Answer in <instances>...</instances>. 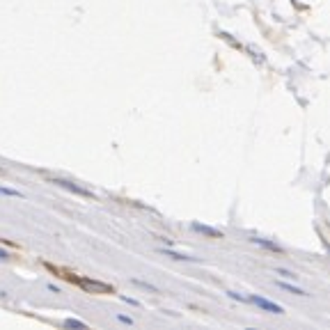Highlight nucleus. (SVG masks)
Instances as JSON below:
<instances>
[{"instance_id":"obj_1","label":"nucleus","mask_w":330,"mask_h":330,"mask_svg":"<svg viewBox=\"0 0 330 330\" xmlns=\"http://www.w3.org/2000/svg\"><path fill=\"white\" fill-rule=\"evenodd\" d=\"M73 284L83 287L87 294H115V289L106 282H99V280H87V278H76Z\"/></svg>"},{"instance_id":"obj_2","label":"nucleus","mask_w":330,"mask_h":330,"mask_svg":"<svg viewBox=\"0 0 330 330\" xmlns=\"http://www.w3.org/2000/svg\"><path fill=\"white\" fill-rule=\"evenodd\" d=\"M248 303H255L257 307H262L264 312H270V314H284L282 305L270 303V300H266V298H262V296H250V298H248Z\"/></svg>"},{"instance_id":"obj_3","label":"nucleus","mask_w":330,"mask_h":330,"mask_svg":"<svg viewBox=\"0 0 330 330\" xmlns=\"http://www.w3.org/2000/svg\"><path fill=\"white\" fill-rule=\"evenodd\" d=\"M51 184L60 186V188H67V190H71V193L81 195V198H94V193H92V190H85V188H81V186H73L71 181H65V179H51Z\"/></svg>"},{"instance_id":"obj_4","label":"nucleus","mask_w":330,"mask_h":330,"mask_svg":"<svg viewBox=\"0 0 330 330\" xmlns=\"http://www.w3.org/2000/svg\"><path fill=\"white\" fill-rule=\"evenodd\" d=\"M193 229H195V231H202V234H209V236H216V239H218V236H223V234H220L218 229H211V227H204V225H198V223L193 225Z\"/></svg>"},{"instance_id":"obj_5","label":"nucleus","mask_w":330,"mask_h":330,"mask_svg":"<svg viewBox=\"0 0 330 330\" xmlns=\"http://www.w3.org/2000/svg\"><path fill=\"white\" fill-rule=\"evenodd\" d=\"M278 287H282V289H287V292H292V294H296V296H307V294L303 292V289H298V287H294V284H287V282H278Z\"/></svg>"},{"instance_id":"obj_6","label":"nucleus","mask_w":330,"mask_h":330,"mask_svg":"<svg viewBox=\"0 0 330 330\" xmlns=\"http://www.w3.org/2000/svg\"><path fill=\"white\" fill-rule=\"evenodd\" d=\"M163 255H167V257L172 259H181V262H193V257H188V255H179V253H172V250H161Z\"/></svg>"},{"instance_id":"obj_7","label":"nucleus","mask_w":330,"mask_h":330,"mask_svg":"<svg viewBox=\"0 0 330 330\" xmlns=\"http://www.w3.org/2000/svg\"><path fill=\"white\" fill-rule=\"evenodd\" d=\"M0 195H7V198H23V193L14 188H7V186H0Z\"/></svg>"},{"instance_id":"obj_8","label":"nucleus","mask_w":330,"mask_h":330,"mask_svg":"<svg viewBox=\"0 0 330 330\" xmlns=\"http://www.w3.org/2000/svg\"><path fill=\"white\" fill-rule=\"evenodd\" d=\"M65 326H69V328H87V323L78 321V319H67V321H65Z\"/></svg>"},{"instance_id":"obj_9","label":"nucleus","mask_w":330,"mask_h":330,"mask_svg":"<svg viewBox=\"0 0 330 330\" xmlns=\"http://www.w3.org/2000/svg\"><path fill=\"white\" fill-rule=\"evenodd\" d=\"M255 241V243H259V245H264V248H268V250H275V253H278V245H275V243H268V241H264V239H253Z\"/></svg>"},{"instance_id":"obj_10","label":"nucleus","mask_w":330,"mask_h":330,"mask_svg":"<svg viewBox=\"0 0 330 330\" xmlns=\"http://www.w3.org/2000/svg\"><path fill=\"white\" fill-rule=\"evenodd\" d=\"M133 284H138V287H145V289H151V292H156V287H151L149 282H142V280H131Z\"/></svg>"},{"instance_id":"obj_11","label":"nucleus","mask_w":330,"mask_h":330,"mask_svg":"<svg viewBox=\"0 0 330 330\" xmlns=\"http://www.w3.org/2000/svg\"><path fill=\"white\" fill-rule=\"evenodd\" d=\"M117 319H120L122 323H129V326H131V323H133V319H129V317H117Z\"/></svg>"},{"instance_id":"obj_12","label":"nucleus","mask_w":330,"mask_h":330,"mask_svg":"<svg viewBox=\"0 0 330 330\" xmlns=\"http://www.w3.org/2000/svg\"><path fill=\"white\" fill-rule=\"evenodd\" d=\"M7 257H9V255L5 253V250H0V259H7Z\"/></svg>"},{"instance_id":"obj_13","label":"nucleus","mask_w":330,"mask_h":330,"mask_svg":"<svg viewBox=\"0 0 330 330\" xmlns=\"http://www.w3.org/2000/svg\"><path fill=\"white\" fill-rule=\"evenodd\" d=\"M0 172H3V170H0Z\"/></svg>"}]
</instances>
